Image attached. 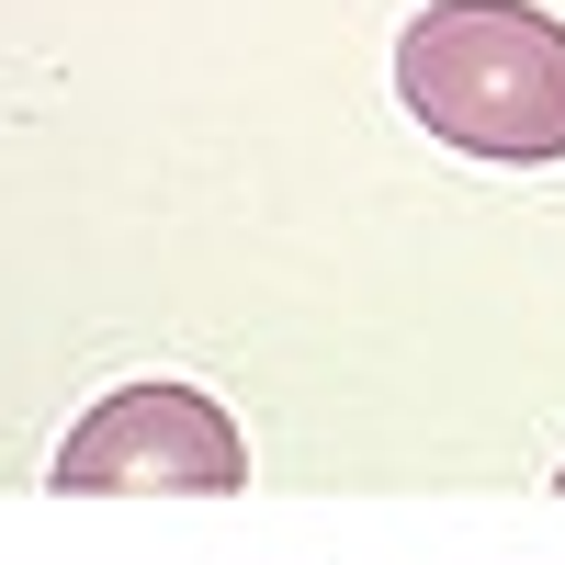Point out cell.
I'll return each instance as SVG.
<instances>
[{
	"mask_svg": "<svg viewBox=\"0 0 565 565\" xmlns=\"http://www.w3.org/2000/svg\"><path fill=\"white\" fill-rule=\"evenodd\" d=\"M396 90L463 159H565V23L532 0H430L396 34Z\"/></svg>",
	"mask_w": 565,
	"mask_h": 565,
	"instance_id": "cell-1",
	"label": "cell"
},
{
	"mask_svg": "<svg viewBox=\"0 0 565 565\" xmlns=\"http://www.w3.org/2000/svg\"><path fill=\"white\" fill-rule=\"evenodd\" d=\"M554 487H565V476H554Z\"/></svg>",
	"mask_w": 565,
	"mask_h": 565,
	"instance_id": "cell-3",
	"label": "cell"
},
{
	"mask_svg": "<svg viewBox=\"0 0 565 565\" xmlns=\"http://www.w3.org/2000/svg\"><path fill=\"white\" fill-rule=\"evenodd\" d=\"M45 487H68V498H114V487L125 498H226V487H249V441L193 385H114L57 441Z\"/></svg>",
	"mask_w": 565,
	"mask_h": 565,
	"instance_id": "cell-2",
	"label": "cell"
}]
</instances>
